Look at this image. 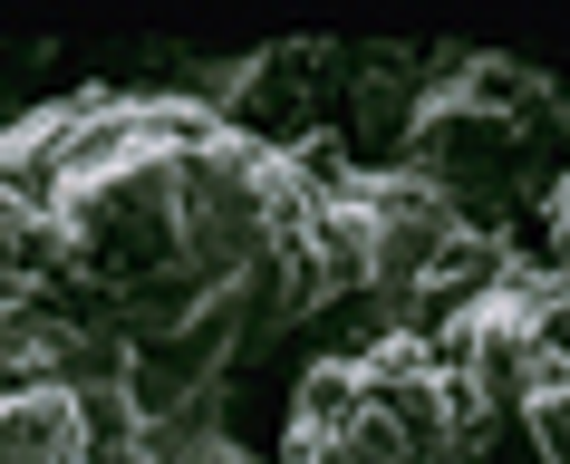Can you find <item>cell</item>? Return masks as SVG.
Segmentation results:
<instances>
[{
    "mask_svg": "<svg viewBox=\"0 0 570 464\" xmlns=\"http://www.w3.org/2000/svg\"><path fill=\"white\" fill-rule=\"evenodd\" d=\"M0 464H88V406L68 387H10L0 397Z\"/></svg>",
    "mask_w": 570,
    "mask_h": 464,
    "instance_id": "1",
    "label": "cell"
}]
</instances>
